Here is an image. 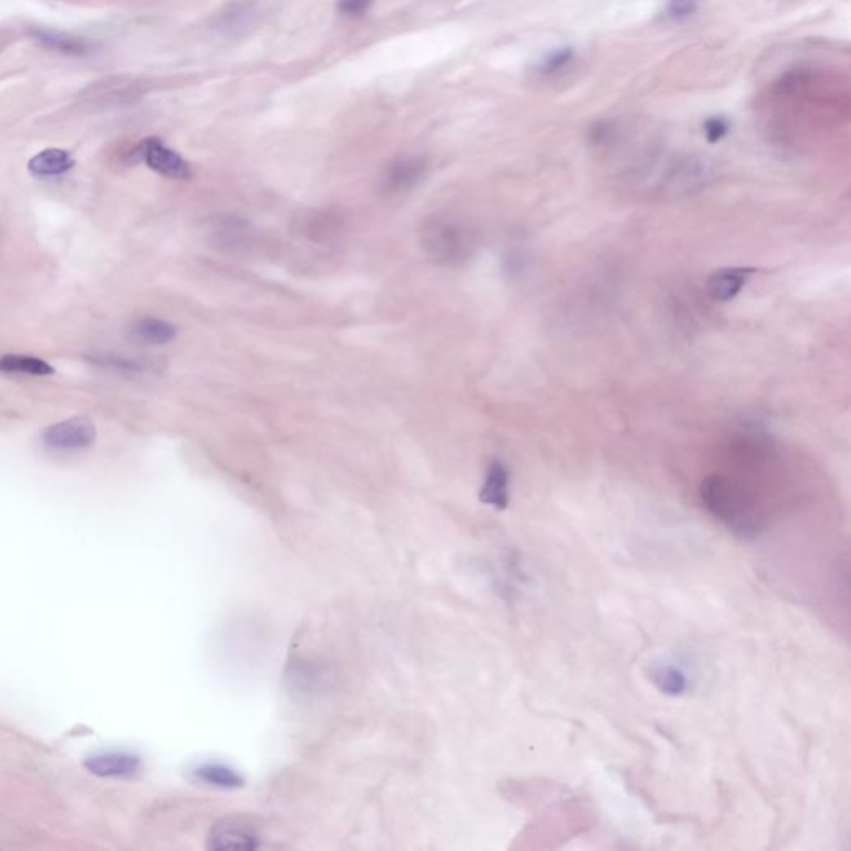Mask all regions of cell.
Wrapping results in <instances>:
<instances>
[{
	"label": "cell",
	"instance_id": "6da1fadb",
	"mask_svg": "<svg viewBox=\"0 0 851 851\" xmlns=\"http://www.w3.org/2000/svg\"><path fill=\"white\" fill-rule=\"evenodd\" d=\"M700 499L705 509L722 522L733 536L753 541L762 532V517L757 507L732 479L712 474L700 484Z\"/></svg>",
	"mask_w": 851,
	"mask_h": 851
},
{
	"label": "cell",
	"instance_id": "7a4b0ae2",
	"mask_svg": "<svg viewBox=\"0 0 851 851\" xmlns=\"http://www.w3.org/2000/svg\"><path fill=\"white\" fill-rule=\"evenodd\" d=\"M426 255L444 266H459L473 255V237L468 228L449 218L426 220L419 232Z\"/></svg>",
	"mask_w": 851,
	"mask_h": 851
},
{
	"label": "cell",
	"instance_id": "3957f363",
	"mask_svg": "<svg viewBox=\"0 0 851 851\" xmlns=\"http://www.w3.org/2000/svg\"><path fill=\"white\" fill-rule=\"evenodd\" d=\"M135 157L140 158L162 177L172 180H187L192 175L187 160L175 150L167 147L160 138H145L135 148Z\"/></svg>",
	"mask_w": 851,
	"mask_h": 851
},
{
	"label": "cell",
	"instance_id": "277c9868",
	"mask_svg": "<svg viewBox=\"0 0 851 851\" xmlns=\"http://www.w3.org/2000/svg\"><path fill=\"white\" fill-rule=\"evenodd\" d=\"M97 431L90 419L72 418L52 424L45 429L44 443L49 448L62 449V451H75V449L89 448L94 443Z\"/></svg>",
	"mask_w": 851,
	"mask_h": 851
},
{
	"label": "cell",
	"instance_id": "5b68a950",
	"mask_svg": "<svg viewBox=\"0 0 851 851\" xmlns=\"http://www.w3.org/2000/svg\"><path fill=\"white\" fill-rule=\"evenodd\" d=\"M428 163L423 157H403L389 163L384 170L379 190L384 195H401L408 193L414 187H418L421 180L426 177Z\"/></svg>",
	"mask_w": 851,
	"mask_h": 851
},
{
	"label": "cell",
	"instance_id": "8992f818",
	"mask_svg": "<svg viewBox=\"0 0 851 851\" xmlns=\"http://www.w3.org/2000/svg\"><path fill=\"white\" fill-rule=\"evenodd\" d=\"M27 34L42 49L54 52V54L64 55V57L79 59V57H89L95 52V45L89 39L69 34L64 30L32 25Z\"/></svg>",
	"mask_w": 851,
	"mask_h": 851
},
{
	"label": "cell",
	"instance_id": "52a82bcc",
	"mask_svg": "<svg viewBox=\"0 0 851 851\" xmlns=\"http://www.w3.org/2000/svg\"><path fill=\"white\" fill-rule=\"evenodd\" d=\"M258 7L253 2H233L218 12L213 20V29L225 37H237L245 34L246 30L255 25L258 19Z\"/></svg>",
	"mask_w": 851,
	"mask_h": 851
},
{
	"label": "cell",
	"instance_id": "ba28073f",
	"mask_svg": "<svg viewBox=\"0 0 851 851\" xmlns=\"http://www.w3.org/2000/svg\"><path fill=\"white\" fill-rule=\"evenodd\" d=\"M90 773L99 777H132L142 767L137 755L125 752L99 753L85 762Z\"/></svg>",
	"mask_w": 851,
	"mask_h": 851
},
{
	"label": "cell",
	"instance_id": "9c48e42d",
	"mask_svg": "<svg viewBox=\"0 0 851 851\" xmlns=\"http://www.w3.org/2000/svg\"><path fill=\"white\" fill-rule=\"evenodd\" d=\"M260 847L258 837L250 828L240 823H218L210 833V848L213 850H255Z\"/></svg>",
	"mask_w": 851,
	"mask_h": 851
},
{
	"label": "cell",
	"instance_id": "30bf717a",
	"mask_svg": "<svg viewBox=\"0 0 851 851\" xmlns=\"http://www.w3.org/2000/svg\"><path fill=\"white\" fill-rule=\"evenodd\" d=\"M753 273V268H722L714 271L707 280L709 295L717 301L733 300L747 285Z\"/></svg>",
	"mask_w": 851,
	"mask_h": 851
},
{
	"label": "cell",
	"instance_id": "8fae6325",
	"mask_svg": "<svg viewBox=\"0 0 851 851\" xmlns=\"http://www.w3.org/2000/svg\"><path fill=\"white\" fill-rule=\"evenodd\" d=\"M479 499L497 511H504L509 506V469L506 464L501 461L491 463L479 492Z\"/></svg>",
	"mask_w": 851,
	"mask_h": 851
},
{
	"label": "cell",
	"instance_id": "7c38bea8",
	"mask_svg": "<svg viewBox=\"0 0 851 851\" xmlns=\"http://www.w3.org/2000/svg\"><path fill=\"white\" fill-rule=\"evenodd\" d=\"M251 228L245 220L237 217H218L213 222L215 243L228 250H245L250 245Z\"/></svg>",
	"mask_w": 851,
	"mask_h": 851
},
{
	"label": "cell",
	"instance_id": "4fadbf2b",
	"mask_svg": "<svg viewBox=\"0 0 851 851\" xmlns=\"http://www.w3.org/2000/svg\"><path fill=\"white\" fill-rule=\"evenodd\" d=\"M75 160L69 152L60 148H49L37 153L29 162L30 173L35 177H59L74 168Z\"/></svg>",
	"mask_w": 851,
	"mask_h": 851
},
{
	"label": "cell",
	"instance_id": "5bb4252c",
	"mask_svg": "<svg viewBox=\"0 0 851 851\" xmlns=\"http://www.w3.org/2000/svg\"><path fill=\"white\" fill-rule=\"evenodd\" d=\"M193 777L197 778L198 782L207 783L210 787L228 788V790L243 785L242 775L223 763H202L193 768Z\"/></svg>",
	"mask_w": 851,
	"mask_h": 851
},
{
	"label": "cell",
	"instance_id": "9a60e30c",
	"mask_svg": "<svg viewBox=\"0 0 851 851\" xmlns=\"http://www.w3.org/2000/svg\"><path fill=\"white\" fill-rule=\"evenodd\" d=\"M132 335L147 345H167L177 338V328L158 318H143L132 326Z\"/></svg>",
	"mask_w": 851,
	"mask_h": 851
},
{
	"label": "cell",
	"instance_id": "2e32d148",
	"mask_svg": "<svg viewBox=\"0 0 851 851\" xmlns=\"http://www.w3.org/2000/svg\"><path fill=\"white\" fill-rule=\"evenodd\" d=\"M652 682L662 694L672 695V697H679L689 687V679L684 670L675 667L674 664L659 665L657 669H654Z\"/></svg>",
	"mask_w": 851,
	"mask_h": 851
},
{
	"label": "cell",
	"instance_id": "e0dca14e",
	"mask_svg": "<svg viewBox=\"0 0 851 851\" xmlns=\"http://www.w3.org/2000/svg\"><path fill=\"white\" fill-rule=\"evenodd\" d=\"M0 371L5 373L32 374V376H49L54 374V368L32 356L7 355L0 358Z\"/></svg>",
	"mask_w": 851,
	"mask_h": 851
},
{
	"label": "cell",
	"instance_id": "ac0fdd59",
	"mask_svg": "<svg viewBox=\"0 0 851 851\" xmlns=\"http://www.w3.org/2000/svg\"><path fill=\"white\" fill-rule=\"evenodd\" d=\"M572 57H574V52L571 49L554 50L542 59L541 64L537 65V72L541 75L557 74L559 70L571 64Z\"/></svg>",
	"mask_w": 851,
	"mask_h": 851
},
{
	"label": "cell",
	"instance_id": "d6986e66",
	"mask_svg": "<svg viewBox=\"0 0 851 851\" xmlns=\"http://www.w3.org/2000/svg\"><path fill=\"white\" fill-rule=\"evenodd\" d=\"M730 122L725 117H710L704 123L705 138L710 143H717L729 133Z\"/></svg>",
	"mask_w": 851,
	"mask_h": 851
},
{
	"label": "cell",
	"instance_id": "ffe728a7",
	"mask_svg": "<svg viewBox=\"0 0 851 851\" xmlns=\"http://www.w3.org/2000/svg\"><path fill=\"white\" fill-rule=\"evenodd\" d=\"M702 0H670L669 14L674 19H687L699 9Z\"/></svg>",
	"mask_w": 851,
	"mask_h": 851
},
{
	"label": "cell",
	"instance_id": "44dd1931",
	"mask_svg": "<svg viewBox=\"0 0 851 851\" xmlns=\"http://www.w3.org/2000/svg\"><path fill=\"white\" fill-rule=\"evenodd\" d=\"M373 0H338V10L348 17H360L366 14Z\"/></svg>",
	"mask_w": 851,
	"mask_h": 851
}]
</instances>
